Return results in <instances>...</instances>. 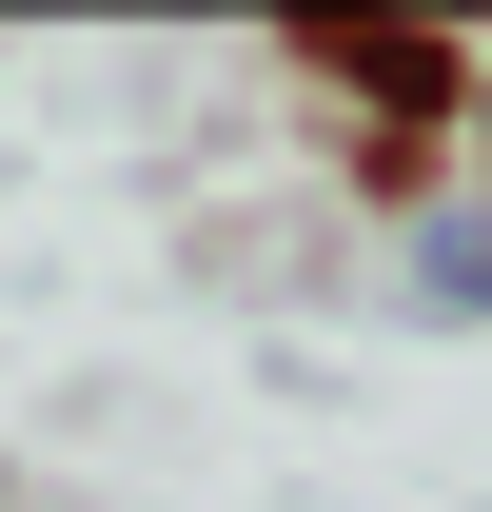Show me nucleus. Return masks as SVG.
Returning a JSON list of instances; mask_svg holds the SVG:
<instances>
[{
	"label": "nucleus",
	"mask_w": 492,
	"mask_h": 512,
	"mask_svg": "<svg viewBox=\"0 0 492 512\" xmlns=\"http://www.w3.org/2000/svg\"><path fill=\"white\" fill-rule=\"evenodd\" d=\"M315 60H355L374 99H453V40H315Z\"/></svg>",
	"instance_id": "obj_1"
}]
</instances>
